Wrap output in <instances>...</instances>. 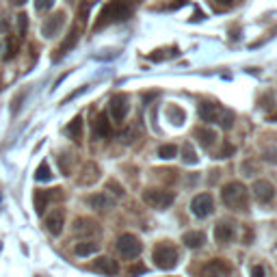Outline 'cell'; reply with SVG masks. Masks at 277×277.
<instances>
[{
    "mask_svg": "<svg viewBox=\"0 0 277 277\" xmlns=\"http://www.w3.org/2000/svg\"><path fill=\"white\" fill-rule=\"evenodd\" d=\"M130 16H132V5L126 3V0H111L102 7L100 16L93 24V31H102L104 26L117 24V22H126Z\"/></svg>",
    "mask_w": 277,
    "mask_h": 277,
    "instance_id": "obj_1",
    "label": "cell"
},
{
    "mask_svg": "<svg viewBox=\"0 0 277 277\" xmlns=\"http://www.w3.org/2000/svg\"><path fill=\"white\" fill-rule=\"evenodd\" d=\"M221 199L228 208L232 210H245L249 206V191H247V186L243 182H230V184H225L221 188Z\"/></svg>",
    "mask_w": 277,
    "mask_h": 277,
    "instance_id": "obj_2",
    "label": "cell"
},
{
    "mask_svg": "<svg viewBox=\"0 0 277 277\" xmlns=\"http://www.w3.org/2000/svg\"><path fill=\"white\" fill-rule=\"evenodd\" d=\"M152 260H154V264L158 268L171 271V268H176L178 262H180V251L169 243H160L154 247V251H152Z\"/></svg>",
    "mask_w": 277,
    "mask_h": 277,
    "instance_id": "obj_3",
    "label": "cell"
},
{
    "mask_svg": "<svg viewBox=\"0 0 277 277\" xmlns=\"http://www.w3.org/2000/svg\"><path fill=\"white\" fill-rule=\"evenodd\" d=\"M173 199H176V195L169 193V191H163V188H148V191L143 193V201L152 208H158V210L169 208L173 203Z\"/></svg>",
    "mask_w": 277,
    "mask_h": 277,
    "instance_id": "obj_4",
    "label": "cell"
},
{
    "mask_svg": "<svg viewBox=\"0 0 277 277\" xmlns=\"http://www.w3.org/2000/svg\"><path fill=\"white\" fill-rule=\"evenodd\" d=\"M143 245L134 234H121L117 238V251L123 260H134L138 253H141Z\"/></svg>",
    "mask_w": 277,
    "mask_h": 277,
    "instance_id": "obj_5",
    "label": "cell"
},
{
    "mask_svg": "<svg viewBox=\"0 0 277 277\" xmlns=\"http://www.w3.org/2000/svg\"><path fill=\"white\" fill-rule=\"evenodd\" d=\"M213 210H215V199H213V195L210 193H199V195H195L193 201H191V213L195 217H208V215H213Z\"/></svg>",
    "mask_w": 277,
    "mask_h": 277,
    "instance_id": "obj_6",
    "label": "cell"
},
{
    "mask_svg": "<svg viewBox=\"0 0 277 277\" xmlns=\"http://www.w3.org/2000/svg\"><path fill=\"white\" fill-rule=\"evenodd\" d=\"M63 24H65V13L56 11L50 18H46V22H43V26H41V35H43V37H48V39H52V37H56V35L61 33Z\"/></svg>",
    "mask_w": 277,
    "mask_h": 277,
    "instance_id": "obj_7",
    "label": "cell"
},
{
    "mask_svg": "<svg viewBox=\"0 0 277 277\" xmlns=\"http://www.w3.org/2000/svg\"><path fill=\"white\" fill-rule=\"evenodd\" d=\"M251 191H253V195H256V199L260 203H268L275 197V186L268 180H256L253 182V186H251Z\"/></svg>",
    "mask_w": 277,
    "mask_h": 277,
    "instance_id": "obj_8",
    "label": "cell"
},
{
    "mask_svg": "<svg viewBox=\"0 0 277 277\" xmlns=\"http://www.w3.org/2000/svg\"><path fill=\"white\" fill-rule=\"evenodd\" d=\"M232 273V266L225 260H213L201 268V277H228Z\"/></svg>",
    "mask_w": 277,
    "mask_h": 277,
    "instance_id": "obj_9",
    "label": "cell"
},
{
    "mask_svg": "<svg viewBox=\"0 0 277 277\" xmlns=\"http://www.w3.org/2000/svg\"><path fill=\"white\" fill-rule=\"evenodd\" d=\"M128 111H130L128 96H123V93H117V96L111 98V115H113L115 121H123V119H126Z\"/></svg>",
    "mask_w": 277,
    "mask_h": 277,
    "instance_id": "obj_10",
    "label": "cell"
},
{
    "mask_svg": "<svg viewBox=\"0 0 277 277\" xmlns=\"http://www.w3.org/2000/svg\"><path fill=\"white\" fill-rule=\"evenodd\" d=\"M52 197H61V188H52V191H35L33 195V203H35V213L43 215L48 208V203Z\"/></svg>",
    "mask_w": 277,
    "mask_h": 277,
    "instance_id": "obj_11",
    "label": "cell"
},
{
    "mask_svg": "<svg viewBox=\"0 0 277 277\" xmlns=\"http://www.w3.org/2000/svg\"><path fill=\"white\" fill-rule=\"evenodd\" d=\"M234 223L232 221H219L215 225V240L219 245H228L234 240Z\"/></svg>",
    "mask_w": 277,
    "mask_h": 277,
    "instance_id": "obj_12",
    "label": "cell"
},
{
    "mask_svg": "<svg viewBox=\"0 0 277 277\" xmlns=\"http://www.w3.org/2000/svg\"><path fill=\"white\" fill-rule=\"evenodd\" d=\"M63 225H65V213L61 208L52 210V213H48L46 217V230L50 232L52 236H59L63 232Z\"/></svg>",
    "mask_w": 277,
    "mask_h": 277,
    "instance_id": "obj_13",
    "label": "cell"
},
{
    "mask_svg": "<svg viewBox=\"0 0 277 277\" xmlns=\"http://www.w3.org/2000/svg\"><path fill=\"white\" fill-rule=\"evenodd\" d=\"M197 111H199V117H201L203 121H208V123H215V121H219V119H221V113H223V108L219 106V104H215V102H201Z\"/></svg>",
    "mask_w": 277,
    "mask_h": 277,
    "instance_id": "obj_14",
    "label": "cell"
},
{
    "mask_svg": "<svg viewBox=\"0 0 277 277\" xmlns=\"http://www.w3.org/2000/svg\"><path fill=\"white\" fill-rule=\"evenodd\" d=\"M78 37H80V28H78V24L76 26H72L70 28V33H67V37H65V41L59 46V50H56V56H54V61L59 59V56H63V54H67L72 48L78 43Z\"/></svg>",
    "mask_w": 277,
    "mask_h": 277,
    "instance_id": "obj_15",
    "label": "cell"
},
{
    "mask_svg": "<svg viewBox=\"0 0 277 277\" xmlns=\"http://www.w3.org/2000/svg\"><path fill=\"white\" fill-rule=\"evenodd\" d=\"M93 268H96L98 273H104V275H117L119 273V264L113 258H106V256H102L93 262Z\"/></svg>",
    "mask_w": 277,
    "mask_h": 277,
    "instance_id": "obj_16",
    "label": "cell"
},
{
    "mask_svg": "<svg viewBox=\"0 0 277 277\" xmlns=\"http://www.w3.org/2000/svg\"><path fill=\"white\" fill-rule=\"evenodd\" d=\"M93 134H96L98 138H106L108 134H111V121H108V117L104 113H100L96 119H93Z\"/></svg>",
    "mask_w": 277,
    "mask_h": 277,
    "instance_id": "obj_17",
    "label": "cell"
},
{
    "mask_svg": "<svg viewBox=\"0 0 277 277\" xmlns=\"http://www.w3.org/2000/svg\"><path fill=\"white\" fill-rule=\"evenodd\" d=\"M182 243H184L188 249H199V247L206 243V236H203V232L191 230V232H184V234H182Z\"/></svg>",
    "mask_w": 277,
    "mask_h": 277,
    "instance_id": "obj_18",
    "label": "cell"
},
{
    "mask_svg": "<svg viewBox=\"0 0 277 277\" xmlns=\"http://www.w3.org/2000/svg\"><path fill=\"white\" fill-rule=\"evenodd\" d=\"M83 173H85V176L78 178V184H83V186H85V184L89 186V184H93V182L100 178V169H98V165H93V163H87V165L83 167Z\"/></svg>",
    "mask_w": 277,
    "mask_h": 277,
    "instance_id": "obj_19",
    "label": "cell"
},
{
    "mask_svg": "<svg viewBox=\"0 0 277 277\" xmlns=\"http://www.w3.org/2000/svg\"><path fill=\"white\" fill-rule=\"evenodd\" d=\"M87 206L93 208V210H106V208L113 206V201H111V197H106L104 193H96V195H89V197H87Z\"/></svg>",
    "mask_w": 277,
    "mask_h": 277,
    "instance_id": "obj_20",
    "label": "cell"
},
{
    "mask_svg": "<svg viewBox=\"0 0 277 277\" xmlns=\"http://www.w3.org/2000/svg\"><path fill=\"white\" fill-rule=\"evenodd\" d=\"M74 232H76V234H96L98 223L91 221V219H76V221H74Z\"/></svg>",
    "mask_w": 277,
    "mask_h": 277,
    "instance_id": "obj_21",
    "label": "cell"
},
{
    "mask_svg": "<svg viewBox=\"0 0 277 277\" xmlns=\"http://www.w3.org/2000/svg\"><path fill=\"white\" fill-rule=\"evenodd\" d=\"M195 138H197L203 148H213L215 141H217V132L210 128H197L195 130Z\"/></svg>",
    "mask_w": 277,
    "mask_h": 277,
    "instance_id": "obj_22",
    "label": "cell"
},
{
    "mask_svg": "<svg viewBox=\"0 0 277 277\" xmlns=\"http://www.w3.org/2000/svg\"><path fill=\"white\" fill-rule=\"evenodd\" d=\"M74 251H76V256H93V253H98L100 251V245L96 243V240H83V243H78L74 247Z\"/></svg>",
    "mask_w": 277,
    "mask_h": 277,
    "instance_id": "obj_23",
    "label": "cell"
},
{
    "mask_svg": "<svg viewBox=\"0 0 277 277\" xmlns=\"http://www.w3.org/2000/svg\"><path fill=\"white\" fill-rule=\"evenodd\" d=\"M65 132H67V136H70V138H74V141H78L80 134H83V119H80V117H74V119L70 121V126L65 128Z\"/></svg>",
    "mask_w": 277,
    "mask_h": 277,
    "instance_id": "obj_24",
    "label": "cell"
},
{
    "mask_svg": "<svg viewBox=\"0 0 277 277\" xmlns=\"http://www.w3.org/2000/svg\"><path fill=\"white\" fill-rule=\"evenodd\" d=\"M35 180H37V182H50V180H52V173H50V167H48V163H41V165L37 167V173H35Z\"/></svg>",
    "mask_w": 277,
    "mask_h": 277,
    "instance_id": "obj_25",
    "label": "cell"
},
{
    "mask_svg": "<svg viewBox=\"0 0 277 277\" xmlns=\"http://www.w3.org/2000/svg\"><path fill=\"white\" fill-rule=\"evenodd\" d=\"M178 154V148L173 143H169V145H160V150H158V156L163 158V160H169V158H173Z\"/></svg>",
    "mask_w": 277,
    "mask_h": 277,
    "instance_id": "obj_26",
    "label": "cell"
},
{
    "mask_svg": "<svg viewBox=\"0 0 277 277\" xmlns=\"http://www.w3.org/2000/svg\"><path fill=\"white\" fill-rule=\"evenodd\" d=\"M182 158H184V163H197V154H195V150L191 148V143H184L182 145Z\"/></svg>",
    "mask_w": 277,
    "mask_h": 277,
    "instance_id": "obj_27",
    "label": "cell"
},
{
    "mask_svg": "<svg viewBox=\"0 0 277 277\" xmlns=\"http://www.w3.org/2000/svg\"><path fill=\"white\" fill-rule=\"evenodd\" d=\"M18 48H20V46H18V41L13 39V37H11V39H7V52H5V59H7V61L13 59V56L18 54Z\"/></svg>",
    "mask_w": 277,
    "mask_h": 277,
    "instance_id": "obj_28",
    "label": "cell"
},
{
    "mask_svg": "<svg viewBox=\"0 0 277 277\" xmlns=\"http://www.w3.org/2000/svg\"><path fill=\"white\" fill-rule=\"evenodd\" d=\"M26 28H28V16L26 13H20L18 16V37H24Z\"/></svg>",
    "mask_w": 277,
    "mask_h": 277,
    "instance_id": "obj_29",
    "label": "cell"
},
{
    "mask_svg": "<svg viewBox=\"0 0 277 277\" xmlns=\"http://www.w3.org/2000/svg\"><path fill=\"white\" fill-rule=\"evenodd\" d=\"M219 123H221L225 130H230L232 126H234V115H232L230 111H223V113H221V119H219Z\"/></svg>",
    "mask_w": 277,
    "mask_h": 277,
    "instance_id": "obj_30",
    "label": "cell"
},
{
    "mask_svg": "<svg viewBox=\"0 0 277 277\" xmlns=\"http://www.w3.org/2000/svg\"><path fill=\"white\" fill-rule=\"evenodd\" d=\"M169 115H171V119L176 117V126H182V123H184V111H182L180 106H173L169 111Z\"/></svg>",
    "mask_w": 277,
    "mask_h": 277,
    "instance_id": "obj_31",
    "label": "cell"
},
{
    "mask_svg": "<svg viewBox=\"0 0 277 277\" xmlns=\"http://www.w3.org/2000/svg\"><path fill=\"white\" fill-rule=\"evenodd\" d=\"M106 188H108V191H113L115 195H117V197H123V186H119L115 180H108V182H106Z\"/></svg>",
    "mask_w": 277,
    "mask_h": 277,
    "instance_id": "obj_32",
    "label": "cell"
},
{
    "mask_svg": "<svg viewBox=\"0 0 277 277\" xmlns=\"http://www.w3.org/2000/svg\"><path fill=\"white\" fill-rule=\"evenodd\" d=\"M52 5H54V0H35V9L37 11H48V9H52Z\"/></svg>",
    "mask_w": 277,
    "mask_h": 277,
    "instance_id": "obj_33",
    "label": "cell"
},
{
    "mask_svg": "<svg viewBox=\"0 0 277 277\" xmlns=\"http://www.w3.org/2000/svg\"><path fill=\"white\" fill-rule=\"evenodd\" d=\"M87 16H89V3H83V5H80V9H78V20L85 22Z\"/></svg>",
    "mask_w": 277,
    "mask_h": 277,
    "instance_id": "obj_34",
    "label": "cell"
},
{
    "mask_svg": "<svg viewBox=\"0 0 277 277\" xmlns=\"http://www.w3.org/2000/svg\"><path fill=\"white\" fill-rule=\"evenodd\" d=\"M145 271H148V268H145L143 264H134V266L128 271V275H130V277H136L138 273H145Z\"/></svg>",
    "mask_w": 277,
    "mask_h": 277,
    "instance_id": "obj_35",
    "label": "cell"
},
{
    "mask_svg": "<svg viewBox=\"0 0 277 277\" xmlns=\"http://www.w3.org/2000/svg\"><path fill=\"white\" fill-rule=\"evenodd\" d=\"M213 5L217 7V9H230L232 0H213Z\"/></svg>",
    "mask_w": 277,
    "mask_h": 277,
    "instance_id": "obj_36",
    "label": "cell"
},
{
    "mask_svg": "<svg viewBox=\"0 0 277 277\" xmlns=\"http://www.w3.org/2000/svg\"><path fill=\"white\" fill-rule=\"evenodd\" d=\"M230 154H234V145H223V150H221V156H219V158H228Z\"/></svg>",
    "mask_w": 277,
    "mask_h": 277,
    "instance_id": "obj_37",
    "label": "cell"
},
{
    "mask_svg": "<svg viewBox=\"0 0 277 277\" xmlns=\"http://www.w3.org/2000/svg\"><path fill=\"white\" fill-rule=\"evenodd\" d=\"M251 277H264V268H262L260 264L251 266Z\"/></svg>",
    "mask_w": 277,
    "mask_h": 277,
    "instance_id": "obj_38",
    "label": "cell"
},
{
    "mask_svg": "<svg viewBox=\"0 0 277 277\" xmlns=\"http://www.w3.org/2000/svg\"><path fill=\"white\" fill-rule=\"evenodd\" d=\"M22 98H24V93H20V96H16V100H13V108H11V113L16 115L18 111H20V102H22Z\"/></svg>",
    "mask_w": 277,
    "mask_h": 277,
    "instance_id": "obj_39",
    "label": "cell"
},
{
    "mask_svg": "<svg viewBox=\"0 0 277 277\" xmlns=\"http://www.w3.org/2000/svg\"><path fill=\"white\" fill-rule=\"evenodd\" d=\"M26 0H11V5H16V7H20V5H24Z\"/></svg>",
    "mask_w": 277,
    "mask_h": 277,
    "instance_id": "obj_40",
    "label": "cell"
},
{
    "mask_svg": "<svg viewBox=\"0 0 277 277\" xmlns=\"http://www.w3.org/2000/svg\"><path fill=\"white\" fill-rule=\"evenodd\" d=\"M67 3H70V5H76V3H78V0H67Z\"/></svg>",
    "mask_w": 277,
    "mask_h": 277,
    "instance_id": "obj_41",
    "label": "cell"
},
{
    "mask_svg": "<svg viewBox=\"0 0 277 277\" xmlns=\"http://www.w3.org/2000/svg\"><path fill=\"white\" fill-rule=\"evenodd\" d=\"M0 89H3V80H0Z\"/></svg>",
    "mask_w": 277,
    "mask_h": 277,
    "instance_id": "obj_42",
    "label": "cell"
},
{
    "mask_svg": "<svg viewBox=\"0 0 277 277\" xmlns=\"http://www.w3.org/2000/svg\"><path fill=\"white\" fill-rule=\"evenodd\" d=\"M0 199H3V195H0Z\"/></svg>",
    "mask_w": 277,
    "mask_h": 277,
    "instance_id": "obj_43",
    "label": "cell"
}]
</instances>
